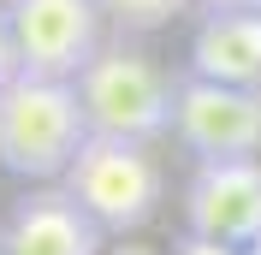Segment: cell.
<instances>
[{"instance_id":"cell-13","label":"cell","mask_w":261,"mask_h":255,"mask_svg":"<svg viewBox=\"0 0 261 255\" xmlns=\"http://www.w3.org/2000/svg\"><path fill=\"white\" fill-rule=\"evenodd\" d=\"M107 255H154V249H143V243H125V249H107Z\"/></svg>"},{"instance_id":"cell-15","label":"cell","mask_w":261,"mask_h":255,"mask_svg":"<svg viewBox=\"0 0 261 255\" xmlns=\"http://www.w3.org/2000/svg\"><path fill=\"white\" fill-rule=\"evenodd\" d=\"M244 255H261V238H255V243H249V249H244Z\"/></svg>"},{"instance_id":"cell-5","label":"cell","mask_w":261,"mask_h":255,"mask_svg":"<svg viewBox=\"0 0 261 255\" xmlns=\"http://www.w3.org/2000/svg\"><path fill=\"white\" fill-rule=\"evenodd\" d=\"M18 36V65L42 78H77L107 42V12L101 0H6Z\"/></svg>"},{"instance_id":"cell-12","label":"cell","mask_w":261,"mask_h":255,"mask_svg":"<svg viewBox=\"0 0 261 255\" xmlns=\"http://www.w3.org/2000/svg\"><path fill=\"white\" fill-rule=\"evenodd\" d=\"M202 6H244V12H261V0H202Z\"/></svg>"},{"instance_id":"cell-11","label":"cell","mask_w":261,"mask_h":255,"mask_svg":"<svg viewBox=\"0 0 261 255\" xmlns=\"http://www.w3.org/2000/svg\"><path fill=\"white\" fill-rule=\"evenodd\" d=\"M178 255H244V249H231V243H220V238H196V232H184V238H178Z\"/></svg>"},{"instance_id":"cell-8","label":"cell","mask_w":261,"mask_h":255,"mask_svg":"<svg viewBox=\"0 0 261 255\" xmlns=\"http://www.w3.org/2000/svg\"><path fill=\"white\" fill-rule=\"evenodd\" d=\"M190 71L220 83H261V12L208 6V18L190 36Z\"/></svg>"},{"instance_id":"cell-3","label":"cell","mask_w":261,"mask_h":255,"mask_svg":"<svg viewBox=\"0 0 261 255\" xmlns=\"http://www.w3.org/2000/svg\"><path fill=\"white\" fill-rule=\"evenodd\" d=\"M113 238L143 232L166 202V166L154 155V143L143 137H113V131H89V143L77 148V160L60 178Z\"/></svg>"},{"instance_id":"cell-4","label":"cell","mask_w":261,"mask_h":255,"mask_svg":"<svg viewBox=\"0 0 261 255\" xmlns=\"http://www.w3.org/2000/svg\"><path fill=\"white\" fill-rule=\"evenodd\" d=\"M172 137L190 160H244L261 155V83H220L202 71L178 78Z\"/></svg>"},{"instance_id":"cell-9","label":"cell","mask_w":261,"mask_h":255,"mask_svg":"<svg viewBox=\"0 0 261 255\" xmlns=\"http://www.w3.org/2000/svg\"><path fill=\"white\" fill-rule=\"evenodd\" d=\"M190 6L196 0H101L107 30H119V36H154L166 24H178Z\"/></svg>"},{"instance_id":"cell-7","label":"cell","mask_w":261,"mask_h":255,"mask_svg":"<svg viewBox=\"0 0 261 255\" xmlns=\"http://www.w3.org/2000/svg\"><path fill=\"white\" fill-rule=\"evenodd\" d=\"M6 255H107V225L65 184H30L6 214Z\"/></svg>"},{"instance_id":"cell-1","label":"cell","mask_w":261,"mask_h":255,"mask_svg":"<svg viewBox=\"0 0 261 255\" xmlns=\"http://www.w3.org/2000/svg\"><path fill=\"white\" fill-rule=\"evenodd\" d=\"M89 131L95 125L83 113L77 78L18 71L0 83V172L24 184H60Z\"/></svg>"},{"instance_id":"cell-2","label":"cell","mask_w":261,"mask_h":255,"mask_svg":"<svg viewBox=\"0 0 261 255\" xmlns=\"http://www.w3.org/2000/svg\"><path fill=\"white\" fill-rule=\"evenodd\" d=\"M77 95L95 131L113 137H143L161 143L172 137V107H178V78L143 48V36H107L95 60L77 71Z\"/></svg>"},{"instance_id":"cell-6","label":"cell","mask_w":261,"mask_h":255,"mask_svg":"<svg viewBox=\"0 0 261 255\" xmlns=\"http://www.w3.org/2000/svg\"><path fill=\"white\" fill-rule=\"evenodd\" d=\"M178 214H184V232H196V238H220L231 249H249L261 238V155L196 160Z\"/></svg>"},{"instance_id":"cell-14","label":"cell","mask_w":261,"mask_h":255,"mask_svg":"<svg viewBox=\"0 0 261 255\" xmlns=\"http://www.w3.org/2000/svg\"><path fill=\"white\" fill-rule=\"evenodd\" d=\"M0 255H6V220H0Z\"/></svg>"},{"instance_id":"cell-10","label":"cell","mask_w":261,"mask_h":255,"mask_svg":"<svg viewBox=\"0 0 261 255\" xmlns=\"http://www.w3.org/2000/svg\"><path fill=\"white\" fill-rule=\"evenodd\" d=\"M24 65H18V36H12V18H6V0H0V83L18 78Z\"/></svg>"}]
</instances>
